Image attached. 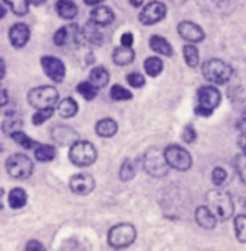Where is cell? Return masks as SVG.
Segmentation results:
<instances>
[{
	"instance_id": "cell-1",
	"label": "cell",
	"mask_w": 246,
	"mask_h": 251,
	"mask_svg": "<svg viewBox=\"0 0 246 251\" xmlns=\"http://www.w3.org/2000/svg\"><path fill=\"white\" fill-rule=\"evenodd\" d=\"M206 202H207L206 206L213 211V214L216 216L218 221H226V219L231 218L234 212V204L231 196L221 187H216L207 192Z\"/></svg>"
},
{
	"instance_id": "cell-2",
	"label": "cell",
	"mask_w": 246,
	"mask_h": 251,
	"mask_svg": "<svg viewBox=\"0 0 246 251\" xmlns=\"http://www.w3.org/2000/svg\"><path fill=\"white\" fill-rule=\"evenodd\" d=\"M202 76L213 84H224L231 79L233 69L222 59H209L202 66Z\"/></svg>"
},
{
	"instance_id": "cell-3",
	"label": "cell",
	"mask_w": 246,
	"mask_h": 251,
	"mask_svg": "<svg viewBox=\"0 0 246 251\" xmlns=\"http://www.w3.org/2000/svg\"><path fill=\"white\" fill-rule=\"evenodd\" d=\"M221 103V93L216 86H202L197 91V105L196 113L201 117H209Z\"/></svg>"
},
{
	"instance_id": "cell-4",
	"label": "cell",
	"mask_w": 246,
	"mask_h": 251,
	"mask_svg": "<svg viewBox=\"0 0 246 251\" xmlns=\"http://www.w3.org/2000/svg\"><path fill=\"white\" fill-rule=\"evenodd\" d=\"M96 157H98V152L95 145L88 140H78L69 147V160L78 167H88L96 162Z\"/></svg>"
},
{
	"instance_id": "cell-5",
	"label": "cell",
	"mask_w": 246,
	"mask_h": 251,
	"mask_svg": "<svg viewBox=\"0 0 246 251\" xmlns=\"http://www.w3.org/2000/svg\"><path fill=\"white\" fill-rule=\"evenodd\" d=\"M137 239V229L130 223H120L113 226L108 233V245L115 250H122L130 246Z\"/></svg>"
},
{
	"instance_id": "cell-6",
	"label": "cell",
	"mask_w": 246,
	"mask_h": 251,
	"mask_svg": "<svg viewBox=\"0 0 246 251\" xmlns=\"http://www.w3.org/2000/svg\"><path fill=\"white\" fill-rule=\"evenodd\" d=\"M27 100L36 110L54 108L57 100H59V93L54 86H37L29 91Z\"/></svg>"
},
{
	"instance_id": "cell-7",
	"label": "cell",
	"mask_w": 246,
	"mask_h": 251,
	"mask_svg": "<svg viewBox=\"0 0 246 251\" xmlns=\"http://www.w3.org/2000/svg\"><path fill=\"white\" fill-rule=\"evenodd\" d=\"M5 169H7V174H9L12 179L24 180L32 176L34 164L27 155H24V153H14V155H10L9 159H7Z\"/></svg>"
},
{
	"instance_id": "cell-8",
	"label": "cell",
	"mask_w": 246,
	"mask_h": 251,
	"mask_svg": "<svg viewBox=\"0 0 246 251\" xmlns=\"http://www.w3.org/2000/svg\"><path fill=\"white\" fill-rule=\"evenodd\" d=\"M164 157L169 167L175 169V171L186 172L192 167L191 153L180 145H169L167 149L164 150Z\"/></svg>"
},
{
	"instance_id": "cell-9",
	"label": "cell",
	"mask_w": 246,
	"mask_h": 251,
	"mask_svg": "<svg viewBox=\"0 0 246 251\" xmlns=\"http://www.w3.org/2000/svg\"><path fill=\"white\" fill-rule=\"evenodd\" d=\"M144 169L147 174L153 177H164L169 171V165L165 162L164 150L160 149H150L144 157Z\"/></svg>"
},
{
	"instance_id": "cell-10",
	"label": "cell",
	"mask_w": 246,
	"mask_h": 251,
	"mask_svg": "<svg viewBox=\"0 0 246 251\" xmlns=\"http://www.w3.org/2000/svg\"><path fill=\"white\" fill-rule=\"evenodd\" d=\"M165 15H167V7L162 2H159V0H153V2H148L142 9L138 19H140V22L144 25H153L157 22L164 21Z\"/></svg>"
},
{
	"instance_id": "cell-11",
	"label": "cell",
	"mask_w": 246,
	"mask_h": 251,
	"mask_svg": "<svg viewBox=\"0 0 246 251\" xmlns=\"http://www.w3.org/2000/svg\"><path fill=\"white\" fill-rule=\"evenodd\" d=\"M41 66L44 69L46 76L54 83H61L66 76V68L61 59H57L54 56H44L41 59Z\"/></svg>"
},
{
	"instance_id": "cell-12",
	"label": "cell",
	"mask_w": 246,
	"mask_h": 251,
	"mask_svg": "<svg viewBox=\"0 0 246 251\" xmlns=\"http://www.w3.org/2000/svg\"><path fill=\"white\" fill-rule=\"evenodd\" d=\"M95 179L90 174H76L69 179V189L78 196H86L95 189Z\"/></svg>"
},
{
	"instance_id": "cell-13",
	"label": "cell",
	"mask_w": 246,
	"mask_h": 251,
	"mask_svg": "<svg viewBox=\"0 0 246 251\" xmlns=\"http://www.w3.org/2000/svg\"><path fill=\"white\" fill-rule=\"evenodd\" d=\"M177 32L184 41H187L189 44H196V42L204 41V30L201 29L197 24L189 21H184L177 25Z\"/></svg>"
},
{
	"instance_id": "cell-14",
	"label": "cell",
	"mask_w": 246,
	"mask_h": 251,
	"mask_svg": "<svg viewBox=\"0 0 246 251\" xmlns=\"http://www.w3.org/2000/svg\"><path fill=\"white\" fill-rule=\"evenodd\" d=\"M29 37H30V30L29 27L25 24H22V22H19V24H14L10 27L9 30V41L10 44L14 46V48H24L25 44L29 42Z\"/></svg>"
},
{
	"instance_id": "cell-15",
	"label": "cell",
	"mask_w": 246,
	"mask_h": 251,
	"mask_svg": "<svg viewBox=\"0 0 246 251\" xmlns=\"http://www.w3.org/2000/svg\"><path fill=\"white\" fill-rule=\"evenodd\" d=\"M90 21L93 22L95 25L98 27H105V25H110L111 22L115 21V14L110 7H105V5H96L93 10H91V15H90Z\"/></svg>"
},
{
	"instance_id": "cell-16",
	"label": "cell",
	"mask_w": 246,
	"mask_h": 251,
	"mask_svg": "<svg viewBox=\"0 0 246 251\" xmlns=\"http://www.w3.org/2000/svg\"><path fill=\"white\" fill-rule=\"evenodd\" d=\"M196 221H197V225L201 227H204V229H214L218 225L216 216L213 214V211L207 206H199L196 209Z\"/></svg>"
},
{
	"instance_id": "cell-17",
	"label": "cell",
	"mask_w": 246,
	"mask_h": 251,
	"mask_svg": "<svg viewBox=\"0 0 246 251\" xmlns=\"http://www.w3.org/2000/svg\"><path fill=\"white\" fill-rule=\"evenodd\" d=\"M78 37L81 41H86V42H90V44H93V46H99L103 42V36H101V32L98 30V25H95L91 21L83 27V30L78 34Z\"/></svg>"
},
{
	"instance_id": "cell-18",
	"label": "cell",
	"mask_w": 246,
	"mask_h": 251,
	"mask_svg": "<svg viewBox=\"0 0 246 251\" xmlns=\"http://www.w3.org/2000/svg\"><path fill=\"white\" fill-rule=\"evenodd\" d=\"M56 12L64 21H73L78 15V7H76V3L73 0H57Z\"/></svg>"
},
{
	"instance_id": "cell-19",
	"label": "cell",
	"mask_w": 246,
	"mask_h": 251,
	"mask_svg": "<svg viewBox=\"0 0 246 251\" xmlns=\"http://www.w3.org/2000/svg\"><path fill=\"white\" fill-rule=\"evenodd\" d=\"M52 138L57 142V144L61 145H73L76 140V133L73 132L71 128H68V126H56V128H52Z\"/></svg>"
},
{
	"instance_id": "cell-20",
	"label": "cell",
	"mask_w": 246,
	"mask_h": 251,
	"mask_svg": "<svg viewBox=\"0 0 246 251\" xmlns=\"http://www.w3.org/2000/svg\"><path fill=\"white\" fill-rule=\"evenodd\" d=\"M95 130L101 138H110V137H113V135L117 133L118 125H117V122H115L113 118H103V120H99V122L96 123Z\"/></svg>"
},
{
	"instance_id": "cell-21",
	"label": "cell",
	"mask_w": 246,
	"mask_h": 251,
	"mask_svg": "<svg viewBox=\"0 0 246 251\" xmlns=\"http://www.w3.org/2000/svg\"><path fill=\"white\" fill-rule=\"evenodd\" d=\"M135 59V52H133L132 48H117L113 51V63L117 66H128V64L133 63Z\"/></svg>"
},
{
	"instance_id": "cell-22",
	"label": "cell",
	"mask_w": 246,
	"mask_h": 251,
	"mask_svg": "<svg viewBox=\"0 0 246 251\" xmlns=\"http://www.w3.org/2000/svg\"><path fill=\"white\" fill-rule=\"evenodd\" d=\"M108 81H110V73L106 71L103 66H96L91 69V73H90V83H93L96 88H105L106 84H108Z\"/></svg>"
},
{
	"instance_id": "cell-23",
	"label": "cell",
	"mask_w": 246,
	"mask_h": 251,
	"mask_svg": "<svg viewBox=\"0 0 246 251\" xmlns=\"http://www.w3.org/2000/svg\"><path fill=\"white\" fill-rule=\"evenodd\" d=\"M27 204V192L21 187H15L9 192V206L12 209H21Z\"/></svg>"
},
{
	"instance_id": "cell-24",
	"label": "cell",
	"mask_w": 246,
	"mask_h": 251,
	"mask_svg": "<svg viewBox=\"0 0 246 251\" xmlns=\"http://www.w3.org/2000/svg\"><path fill=\"white\" fill-rule=\"evenodd\" d=\"M150 49H153L157 54H162V56H172V46L169 44L167 39L160 36H152L150 37Z\"/></svg>"
},
{
	"instance_id": "cell-25",
	"label": "cell",
	"mask_w": 246,
	"mask_h": 251,
	"mask_svg": "<svg viewBox=\"0 0 246 251\" xmlns=\"http://www.w3.org/2000/svg\"><path fill=\"white\" fill-rule=\"evenodd\" d=\"M57 113L63 118H73L78 113V103L73 98H64L63 101L57 105Z\"/></svg>"
},
{
	"instance_id": "cell-26",
	"label": "cell",
	"mask_w": 246,
	"mask_h": 251,
	"mask_svg": "<svg viewBox=\"0 0 246 251\" xmlns=\"http://www.w3.org/2000/svg\"><path fill=\"white\" fill-rule=\"evenodd\" d=\"M34 157L39 162H51L56 157V149L52 145H37L34 149Z\"/></svg>"
},
{
	"instance_id": "cell-27",
	"label": "cell",
	"mask_w": 246,
	"mask_h": 251,
	"mask_svg": "<svg viewBox=\"0 0 246 251\" xmlns=\"http://www.w3.org/2000/svg\"><path fill=\"white\" fill-rule=\"evenodd\" d=\"M144 68H145V73H147L148 76H152V78H155V76H159L160 73L164 71V63L160 57H147L144 63Z\"/></svg>"
},
{
	"instance_id": "cell-28",
	"label": "cell",
	"mask_w": 246,
	"mask_h": 251,
	"mask_svg": "<svg viewBox=\"0 0 246 251\" xmlns=\"http://www.w3.org/2000/svg\"><path fill=\"white\" fill-rule=\"evenodd\" d=\"M184 59H186L187 66L191 68H196L199 64V51L194 44L184 46Z\"/></svg>"
},
{
	"instance_id": "cell-29",
	"label": "cell",
	"mask_w": 246,
	"mask_h": 251,
	"mask_svg": "<svg viewBox=\"0 0 246 251\" xmlns=\"http://www.w3.org/2000/svg\"><path fill=\"white\" fill-rule=\"evenodd\" d=\"M3 3L9 5L10 10L15 15H25L29 12V5H30L27 0H3Z\"/></svg>"
},
{
	"instance_id": "cell-30",
	"label": "cell",
	"mask_w": 246,
	"mask_h": 251,
	"mask_svg": "<svg viewBox=\"0 0 246 251\" xmlns=\"http://www.w3.org/2000/svg\"><path fill=\"white\" fill-rule=\"evenodd\" d=\"M78 93L83 96L84 100H95L96 95H98V88L95 86L93 83H90V81H83V83L78 84Z\"/></svg>"
},
{
	"instance_id": "cell-31",
	"label": "cell",
	"mask_w": 246,
	"mask_h": 251,
	"mask_svg": "<svg viewBox=\"0 0 246 251\" xmlns=\"http://www.w3.org/2000/svg\"><path fill=\"white\" fill-rule=\"evenodd\" d=\"M234 233L240 243H246V214H240L234 218Z\"/></svg>"
},
{
	"instance_id": "cell-32",
	"label": "cell",
	"mask_w": 246,
	"mask_h": 251,
	"mask_svg": "<svg viewBox=\"0 0 246 251\" xmlns=\"http://www.w3.org/2000/svg\"><path fill=\"white\" fill-rule=\"evenodd\" d=\"M12 137V140L15 142V144H19L22 147V149H36L37 147V144L36 142L32 140V138H29V135H25L22 130H19V132H15V133H12L10 135Z\"/></svg>"
},
{
	"instance_id": "cell-33",
	"label": "cell",
	"mask_w": 246,
	"mask_h": 251,
	"mask_svg": "<svg viewBox=\"0 0 246 251\" xmlns=\"http://www.w3.org/2000/svg\"><path fill=\"white\" fill-rule=\"evenodd\" d=\"M110 98L113 101H126V100H132V93L120 86V84H113L110 90Z\"/></svg>"
},
{
	"instance_id": "cell-34",
	"label": "cell",
	"mask_w": 246,
	"mask_h": 251,
	"mask_svg": "<svg viewBox=\"0 0 246 251\" xmlns=\"http://www.w3.org/2000/svg\"><path fill=\"white\" fill-rule=\"evenodd\" d=\"M135 174H137L135 162L126 159L120 167V179L122 180H132L133 177H135Z\"/></svg>"
},
{
	"instance_id": "cell-35",
	"label": "cell",
	"mask_w": 246,
	"mask_h": 251,
	"mask_svg": "<svg viewBox=\"0 0 246 251\" xmlns=\"http://www.w3.org/2000/svg\"><path fill=\"white\" fill-rule=\"evenodd\" d=\"M54 115V108H44V110H37L32 117V123L34 125H41V123L48 122L49 118Z\"/></svg>"
},
{
	"instance_id": "cell-36",
	"label": "cell",
	"mask_w": 246,
	"mask_h": 251,
	"mask_svg": "<svg viewBox=\"0 0 246 251\" xmlns=\"http://www.w3.org/2000/svg\"><path fill=\"white\" fill-rule=\"evenodd\" d=\"M234 169H236L240 179L246 184V155L245 153H240V155L234 159Z\"/></svg>"
},
{
	"instance_id": "cell-37",
	"label": "cell",
	"mask_w": 246,
	"mask_h": 251,
	"mask_svg": "<svg viewBox=\"0 0 246 251\" xmlns=\"http://www.w3.org/2000/svg\"><path fill=\"white\" fill-rule=\"evenodd\" d=\"M21 128H22V122H21V120H15V118L5 120V122H3V125H2V130L7 135H12L15 132H19Z\"/></svg>"
},
{
	"instance_id": "cell-38",
	"label": "cell",
	"mask_w": 246,
	"mask_h": 251,
	"mask_svg": "<svg viewBox=\"0 0 246 251\" xmlns=\"http://www.w3.org/2000/svg\"><path fill=\"white\" fill-rule=\"evenodd\" d=\"M226 180H228V172L224 171L222 167H216L213 171V182L216 187H222V185L226 184Z\"/></svg>"
},
{
	"instance_id": "cell-39",
	"label": "cell",
	"mask_w": 246,
	"mask_h": 251,
	"mask_svg": "<svg viewBox=\"0 0 246 251\" xmlns=\"http://www.w3.org/2000/svg\"><path fill=\"white\" fill-rule=\"evenodd\" d=\"M69 36H71V30H69L68 27H61V29H57L54 34V44L64 46L69 41Z\"/></svg>"
},
{
	"instance_id": "cell-40",
	"label": "cell",
	"mask_w": 246,
	"mask_h": 251,
	"mask_svg": "<svg viewBox=\"0 0 246 251\" xmlns=\"http://www.w3.org/2000/svg\"><path fill=\"white\" fill-rule=\"evenodd\" d=\"M126 81H128V84L132 88H144L145 86V78L140 75V73H130L128 76H126Z\"/></svg>"
},
{
	"instance_id": "cell-41",
	"label": "cell",
	"mask_w": 246,
	"mask_h": 251,
	"mask_svg": "<svg viewBox=\"0 0 246 251\" xmlns=\"http://www.w3.org/2000/svg\"><path fill=\"white\" fill-rule=\"evenodd\" d=\"M182 140L186 142V144H192V142L196 140V130L192 128V126H186V128H184Z\"/></svg>"
},
{
	"instance_id": "cell-42",
	"label": "cell",
	"mask_w": 246,
	"mask_h": 251,
	"mask_svg": "<svg viewBox=\"0 0 246 251\" xmlns=\"http://www.w3.org/2000/svg\"><path fill=\"white\" fill-rule=\"evenodd\" d=\"M25 251H48V250H46L39 241H36V239H30L27 245H25Z\"/></svg>"
},
{
	"instance_id": "cell-43",
	"label": "cell",
	"mask_w": 246,
	"mask_h": 251,
	"mask_svg": "<svg viewBox=\"0 0 246 251\" xmlns=\"http://www.w3.org/2000/svg\"><path fill=\"white\" fill-rule=\"evenodd\" d=\"M122 46L123 48H132L133 46V36L130 32L122 34Z\"/></svg>"
},
{
	"instance_id": "cell-44",
	"label": "cell",
	"mask_w": 246,
	"mask_h": 251,
	"mask_svg": "<svg viewBox=\"0 0 246 251\" xmlns=\"http://www.w3.org/2000/svg\"><path fill=\"white\" fill-rule=\"evenodd\" d=\"M7 103H9V93H7L5 88L0 84V108L7 106Z\"/></svg>"
},
{
	"instance_id": "cell-45",
	"label": "cell",
	"mask_w": 246,
	"mask_h": 251,
	"mask_svg": "<svg viewBox=\"0 0 246 251\" xmlns=\"http://www.w3.org/2000/svg\"><path fill=\"white\" fill-rule=\"evenodd\" d=\"M238 147L241 149V153L246 155V132H243L240 137H238Z\"/></svg>"
},
{
	"instance_id": "cell-46",
	"label": "cell",
	"mask_w": 246,
	"mask_h": 251,
	"mask_svg": "<svg viewBox=\"0 0 246 251\" xmlns=\"http://www.w3.org/2000/svg\"><path fill=\"white\" fill-rule=\"evenodd\" d=\"M86 5H91V7H96V5H99L101 2H105V0H83Z\"/></svg>"
},
{
	"instance_id": "cell-47",
	"label": "cell",
	"mask_w": 246,
	"mask_h": 251,
	"mask_svg": "<svg viewBox=\"0 0 246 251\" xmlns=\"http://www.w3.org/2000/svg\"><path fill=\"white\" fill-rule=\"evenodd\" d=\"M3 76H5V63H3V59L0 57V81L3 79Z\"/></svg>"
},
{
	"instance_id": "cell-48",
	"label": "cell",
	"mask_w": 246,
	"mask_h": 251,
	"mask_svg": "<svg viewBox=\"0 0 246 251\" xmlns=\"http://www.w3.org/2000/svg\"><path fill=\"white\" fill-rule=\"evenodd\" d=\"M142 3H144V0H130V5H132V7H137V9L142 5Z\"/></svg>"
},
{
	"instance_id": "cell-49",
	"label": "cell",
	"mask_w": 246,
	"mask_h": 251,
	"mask_svg": "<svg viewBox=\"0 0 246 251\" xmlns=\"http://www.w3.org/2000/svg\"><path fill=\"white\" fill-rule=\"evenodd\" d=\"M29 3H34V5H41V3H44L46 0H27Z\"/></svg>"
},
{
	"instance_id": "cell-50",
	"label": "cell",
	"mask_w": 246,
	"mask_h": 251,
	"mask_svg": "<svg viewBox=\"0 0 246 251\" xmlns=\"http://www.w3.org/2000/svg\"><path fill=\"white\" fill-rule=\"evenodd\" d=\"M3 15H5V9H3V5H0V19H3Z\"/></svg>"
},
{
	"instance_id": "cell-51",
	"label": "cell",
	"mask_w": 246,
	"mask_h": 251,
	"mask_svg": "<svg viewBox=\"0 0 246 251\" xmlns=\"http://www.w3.org/2000/svg\"><path fill=\"white\" fill-rule=\"evenodd\" d=\"M2 201H3V189H0V207H2Z\"/></svg>"
},
{
	"instance_id": "cell-52",
	"label": "cell",
	"mask_w": 246,
	"mask_h": 251,
	"mask_svg": "<svg viewBox=\"0 0 246 251\" xmlns=\"http://www.w3.org/2000/svg\"><path fill=\"white\" fill-rule=\"evenodd\" d=\"M241 122L246 123V110H245V113H243V117H241Z\"/></svg>"
}]
</instances>
